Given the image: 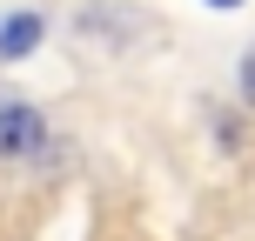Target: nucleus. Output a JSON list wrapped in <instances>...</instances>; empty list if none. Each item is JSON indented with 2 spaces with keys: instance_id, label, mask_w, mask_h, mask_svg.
<instances>
[{
  "instance_id": "obj_3",
  "label": "nucleus",
  "mask_w": 255,
  "mask_h": 241,
  "mask_svg": "<svg viewBox=\"0 0 255 241\" xmlns=\"http://www.w3.org/2000/svg\"><path fill=\"white\" fill-rule=\"evenodd\" d=\"M242 101H249V107H255V47H249V54H242Z\"/></svg>"
},
{
  "instance_id": "obj_4",
  "label": "nucleus",
  "mask_w": 255,
  "mask_h": 241,
  "mask_svg": "<svg viewBox=\"0 0 255 241\" xmlns=\"http://www.w3.org/2000/svg\"><path fill=\"white\" fill-rule=\"evenodd\" d=\"M208 7H242V0H208Z\"/></svg>"
},
{
  "instance_id": "obj_1",
  "label": "nucleus",
  "mask_w": 255,
  "mask_h": 241,
  "mask_svg": "<svg viewBox=\"0 0 255 241\" xmlns=\"http://www.w3.org/2000/svg\"><path fill=\"white\" fill-rule=\"evenodd\" d=\"M40 148H47V121L27 101H7L0 107V161H27V154H40Z\"/></svg>"
},
{
  "instance_id": "obj_2",
  "label": "nucleus",
  "mask_w": 255,
  "mask_h": 241,
  "mask_svg": "<svg viewBox=\"0 0 255 241\" xmlns=\"http://www.w3.org/2000/svg\"><path fill=\"white\" fill-rule=\"evenodd\" d=\"M47 40V20H40L34 7H13L0 13V61H27V54Z\"/></svg>"
}]
</instances>
